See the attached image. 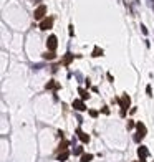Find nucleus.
<instances>
[{"label": "nucleus", "mask_w": 154, "mask_h": 162, "mask_svg": "<svg viewBox=\"0 0 154 162\" xmlns=\"http://www.w3.org/2000/svg\"><path fill=\"white\" fill-rule=\"evenodd\" d=\"M91 56H95V58H98V56H103V50H101L99 46H95V50H93Z\"/></svg>", "instance_id": "nucleus-14"}, {"label": "nucleus", "mask_w": 154, "mask_h": 162, "mask_svg": "<svg viewBox=\"0 0 154 162\" xmlns=\"http://www.w3.org/2000/svg\"><path fill=\"white\" fill-rule=\"evenodd\" d=\"M71 154H73V155H81V154H83V147H73Z\"/></svg>", "instance_id": "nucleus-15"}, {"label": "nucleus", "mask_w": 154, "mask_h": 162, "mask_svg": "<svg viewBox=\"0 0 154 162\" xmlns=\"http://www.w3.org/2000/svg\"><path fill=\"white\" fill-rule=\"evenodd\" d=\"M90 116H91V118H98V111H95V109H90Z\"/></svg>", "instance_id": "nucleus-18"}, {"label": "nucleus", "mask_w": 154, "mask_h": 162, "mask_svg": "<svg viewBox=\"0 0 154 162\" xmlns=\"http://www.w3.org/2000/svg\"><path fill=\"white\" fill-rule=\"evenodd\" d=\"M147 4H149V7L154 10V0H147Z\"/></svg>", "instance_id": "nucleus-21"}, {"label": "nucleus", "mask_w": 154, "mask_h": 162, "mask_svg": "<svg viewBox=\"0 0 154 162\" xmlns=\"http://www.w3.org/2000/svg\"><path fill=\"white\" fill-rule=\"evenodd\" d=\"M73 109L75 111H86L88 107L85 106L83 99H75V101H73Z\"/></svg>", "instance_id": "nucleus-7"}, {"label": "nucleus", "mask_w": 154, "mask_h": 162, "mask_svg": "<svg viewBox=\"0 0 154 162\" xmlns=\"http://www.w3.org/2000/svg\"><path fill=\"white\" fill-rule=\"evenodd\" d=\"M133 127H134V123H133V121H128V129H133Z\"/></svg>", "instance_id": "nucleus-19"}, {"label": "nucleus", "mask_w": 154, "mask_h": 162, "mask_svg": "<svg viewBox=\"0 0 154 162\" xmlns=\"http://www.w3.org/2000/svg\"><path fill=\"white\" fill-rule=\"evenodd\" d=\"M47 89H60V84L55 83L53 79H50V81L47 83Z\"/></svg>", "instance_id": "nucleus-12"}, {"label": "nucleus", "mask_w": 154, "mask_h": 162, "mask_svg": "<svg viewBox=\"0 0 154 162\" xmlns=\"http://www.w3.org/2000/svg\"><path fill=\"white\" fill-rule=\"evenodd\" d=\"M129 104H131V98L128 94H123L121 96V99H119V106H121V118H124L126 116V109L129 107Z\"/></svg>", "instance_id": "nucleus-1"}, {"label": "nucleus", "mask_w": 154, "mask_h": 162, "mask_svg": "<svg viewBox=\"0 0 154 162\" xmlns=\"http://www.w3.org/2000/svg\"><path fill=\"white\" fill-rule=\"evenodd\" d=\"M56 46H58V40H56L55 35H50L47 40V48H48V51H55Z\"/></svg>", "instance_id": "nucleus-4"}, {"label": "nucleus", "mask_w": 154, "mask_h": 162, "mask_svg": "<svg viewBox=\"0 0 154 162\" xmlns=\"http://www.w3.org/2000/svg\"><path fill=\"white\" fill-rule=\"evenodd\" d=\"M76 134H78V137L81 139V142H83V144H88V142H90V136L85 134L81 129H76Z\"/></svg>", "instance_id": "nucleus-8"}, {"label": "nucleus", "mask_w": 154, "mask_h": 162, "mask_svg": "<svg viewBox=\"0 0 154 162\" xmlns=\"http://www.w3.org/2000/svg\"><path fill=\"white\" fill-rule=\"evenodd\" d=\"M53 22H55L53 17H47V18H43L42 22H40V30H50V28L53 27Z\"/></svg>", "instance_id": "nucleus-3"}, {"label": "nucleus", "mask_w": 154, "mask_h": 162, "mask_svg": "<svg viewBox=\"0 0 154 162\" xmlns=\"http://www.w3.org/2000/svg\"><path fill=\"white\" fill-rule=\"evenodd\" d=\"M45 13H47V5H38V7L35 8L33 17H35V20H43Z\"/></svg>", "instance_id": "nucleus-5"}, {"label": "nucleus", "mask_w": 154, "mask_h": 162, "mask_svg": "<svg viewBox=\"0 0 154 162\" xmlns=\"http://www.w3.org/2000/svg\"><path fill=\"white\" fill-rule=\"evenodd\" d=\"M141 32H142V33H144V35H147V28H146V27H144V25H141Z\"/></svg>", "instance_id": "nucleus-20"}, {"label": "nucleus", "mask_w": 154, "mask_h": 162, "mask_svg": "<svg viewBox=\"0 0 154 162\" xmlns=\"http://www.w3.org/2000/svg\"><path fill=\"white\" fill-rule=\"evenodd\" d=\"M138 155H139V159H141L139 162H146V157L149 155V150H147V147H146V146H139V147H138Z\"/></svg>", "instance_id": "nucleus-6"}, {"label": "nucleus", "mask_w": 154, "mask_h": 162, "mask_svg": "<svg viewBox=\"0 0 154 162\" xmlns=\"http://www.w3.org/2000/svg\"><path fill=\"white\" fill-rule=\"evenodd\" d=\"M91 159H93V155H91V154H83V155H81V162H90Z\"/></svg>", "instance_id": "nucleus-16"}, {"label": "nucleus", "mask_w": 154, "mask_h": 162, "mask_svg": "<svg viewBox=\"0 0 154 162\" xmlns=\"http://www.w3.org/2000/svg\"><path fill=\"white\" fill-rule=\"evenodd\" d=\"M32 4H40V0H32Z\"/></svg>", "instance_id": "nucleus-23"}, {"label": "nucleus", "mask_w": 154, "mask_h": 162, "mask_svg": "<svg viewBox=\"0 0 154 162\" xmlns=\"http://www.w3.org/2000/svg\"><path fill=\"white\" fill-rule=\"evenodd\" d=\"M78 94H80V99H83V101H86V99L90 98L88 89H83V88H80V89H78Z\"/></svg>", "instance_id": "nucleus-11"}, {"label": "nucleus", "mask_w": 154, "mask_h": 162, "mask_svg": "<svg viewBox=\"0 0 154 162\" xmlns=\"http://www.w3.org/2000/svg\"><path fill=\"white\" fill-rule=\"evenodd\" d=\"M68 28H70V36H73V33H75V32H73V25H70Z\"/></svg>", "instance_id": "nucleus-22"}, {"label": "nucleus", "mask_w": 154, "mask_h": 162, "mask_svg": "<svg viewBox=\"0 0 154 162\" xmlns=\"http://www.w3.org/2000/svg\"><path fill=\"white\" fill-rule=\"evenodd\" d=\"M43 58L48 60V61H51V60L56 58V55H55V51H47V53H43Z\"/></svg>", "instance_id": "nucleus-13"}, {"label": "nucleus", "mask_w": 154, "mask_h": 162, "mask_svg": "<svg viewBox=\"0 0 154 162\" xmlns=\"http://www.w3.org/2000/svg\"><path fill=\"white\" fill-rule=\"evenodd\" d=\"M73 58H75V55H71V53H65V56H63V60H61V63L65 65V66H68V65L73 61Z\"/></svg>", "instance_id": "nucleus-9"}, {"label": "nucleus", "mask_w": 154, "mask_h": 162, "mask_svg": "<svg viewBox=\"0 0 154 162\" xmlns=\"http://www.w3.org/2000/svg\"><path fill=\"white\" fill-rule=\"evenodd\" d=\"M136 127H138V132L134 134V142H141L142 139H144V136H146V126L142 123H138L136 124Z\"/></svg>", "instance_id": "nucleus-2"}, {"label": "nucleus", "mask_w": 154, "mask_h": 162, "mask_svg": "<svg viewBox=\"0 0 154 162\" xmlns=\"http://www.w3.org/2000/svg\"><path fill=\"white\" fill-rule=\"evenodd\" d=\"M68 157H70V150L63 149V150H61V152H60V154H58V157H56V159H58L60 162H65V160H66Z\"/></svg>", "instance_id": "nucleus-10"}, {"label": "nucleus", "mask_w": 154, "mask_h": 162, "mask_svg": "<svg viewBox=\"0 0 154 162\" xmlns=\"http://www.w3.org/2000/svg\"><path fill=\"white\" fill-rule=\"evenodd\" d=\"M146 93H147V96H149V98L152 96V88H151V84H147V86H146Z\"/></svg>", "instance_id": "nucleus-17"}]
</instances>
